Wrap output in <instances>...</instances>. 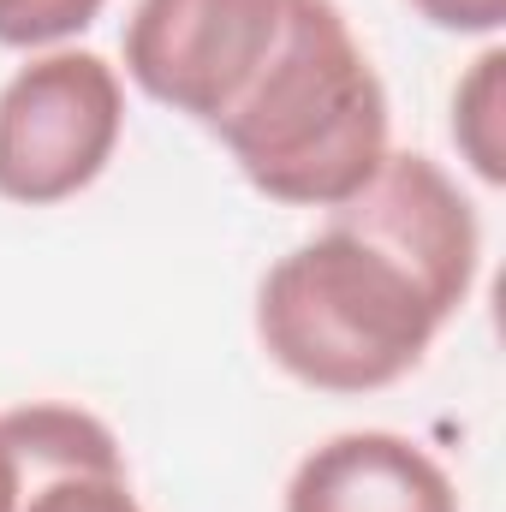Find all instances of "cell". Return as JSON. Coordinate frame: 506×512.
<instances>
[{
	"mask_svg": "<svg viewBox=\"0 0 506 512\" xmlns=\"http://www.w3.org/2000/svg\"><path fill=\"white\" fill-rule=\"evenodd\" d=\"M286 0H137L126 24V72L161 108L221 126L280 42Z\"/></svg>",
	"mask_w": 506,
	"mask_h": 512,
	"instance_id": "cell-4",
	"label": "cell"
},
{
	"mask_svg": "<svg viewBox=\"0 0 506 512\" xmlns=\"http://www.w3.org/2000/svg\"><path fill=\"white\" fill-rule=\"evenodd\" d=\"M12 501H18V459H12V447L0 435V512H12Z\"/></svg>",
	"mask_w": 506,
	"mask_h": 512,
	"instance_id": "cell-11",
	"label": "cell"
},
{
	"mask_svg": "<svg viewBox=\"0 0 506 512\" xmlns=\"http://www.w3.org/2000/svg\"><path fill=\"white\" fill-rule=\"evenodd\" d=\"M423 24L453 36H495L506 24V0H405Z\"/></svg>",
	"mask_w": 506,
	"mask_h": 512,
	"instance_id": "cell-10",
	"label": "cell"
},
{
	"mask_svg": "<svg viewBox=\"0 0 506 512\" xmlns=\"http://www.w3.org/2000/svg\"><path fill=\"white\" fill-rule=\"evenodd\" d=\"M0 435L18 459L12 512H143L131 495L126 453L102 417L36 399L0 411Z\"/></svg>",
	"mask_w": 506,
	"mask_h": 512,
	"instance_id": "cell-6",
	"label": "cell"
},
{
	"mask_svg": "<svg viewBox=\"0 0 506 512\" xmlns=\"http://www.w3.org/2000/svg\"><path fill=\"white\" fill-rule=\"evenodd\" d=\"M328 215L364 233L370 245H381L429 292V304L447 322L465 310L477 286V262H483V227H477L471 197L459 191V179L441 161L417 149H399V155L387 149V161Z\"/></svg>",
	"mask_w": 506,
	"mask_h": 512,
	"instance_id": "cell-5",
	"label": "cell"
},
{
	"mask_svg": "<svg viewBox=\"0 0 506 512\" xmlns=\"http://www.w3.org/2000/svg\"><path fill=\"white\" fill-rule=\"evenodd\" d=\"M447 316L429 304V292L328 215L316 239L286 251L256 292V334L262 352L322 393H376L411 376Z\"/></svg>",
	"mask_w": 506,
	"mask_h": 512,
	"instance_id": "cell-2",
	"label": "cell"
},
{
	"mask_svg": "<svg viewBox=\"0 0 506 512\" xmlns=\"http://www.w3.org/2000/svg\"><path fill=\"white\" fill-rule=\"evenodd\" d=\"M215 137L286 209H334L387 161V90L334 0H286L274 54Z\"/></svg>",
	"mask_w": 506,
	"mask_h": 512,
	"instance_id": "cell-1",
	"label": "cell"
},
{
	"mask_svg": "<svg viewBox=\"0 0 506 512\" xmlns=\"http://www.w3.org/2000/svg\"><path fill=\"white\" fill-rule=\"evenodd\" d=\"M501 78H506V54L501 48H483V54L471 60V72L459 78V90H453V143H459V155L471 161V173H477L483 185H501L506 179Z\"/></svg>",
	"mask_w": 506,
	"mask_h": 512,
	"instance_id": "cell-8",
	"label": "cell"
},
{
	"mask_svg": "<svg viewBox=\"0 0 506 512\" xmlns=\"http://www.w3.org/2000/svg\"><path fill=\"white\" fill-rule=\"evenodd\" d=\"M286 512H459V489L417 441L346 429L298 459Z\"/></svg>",
	"mask_w": 506,
	"mask_h": 512,
	"instance_id": "cell-7",
	"label": "cell"
},
{
	"mask_svg": "<svg viewBox=\"0 0 506 512\" xmlns=\"http://www.w3.org/2000/svg\"><path fill=\"white\" fill-rule=\"evenodd\" d=\"M108 0H0V48H54L102 18Z\"/></svg>",
	"mask_w": 506,
	"mask_h": 512,
	"instance_id": "cell-9",
	"label": "cell"
},
{
	"mask_svg": "<svg viewBox=\"0 0 506 512\" xmlns=\"http://www.w3.org/2000/svg\"><path fill=\"white\" fill-rule=\"evenodd\" d=\"M126 131L120 72L90 48H48L0 90V197L54 209L102 179Z\"/></svg>",
	"mask_w": 506,
	"mask_h": 512,
	"instance_id": "cell-3",
	"label": "cell"
}]
</instances>
